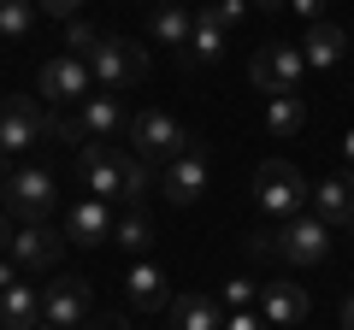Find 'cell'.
Wrapping results in <instances>:
<instances>
[{
    "mask_svg": "<svg viewBox=\"0 0 354 330\" xmlns=\"http://www.w3.org/2000/svg\"><path fill=\"white\" fill-rule=\"evenodd\" d=\"M77 177H83V189L95 195V201H124V206H142L148 201V165L136 159V153H118L106 148V142H83L77 148Z\"/></svg>",
    "mask_w": 354,
    "mask_h": 330,
    "instance_id": "obj_1",
    "label": "cell"
},
{
    "mask_svg": "<svg viewBox=\"0 0 354 330\" xmlns=\"http://www.w3.org/2000/svg\"><path fill=\"white\" fill-rule=\"evenodd\" d=\"M124 142H130V153H136L142 165H171V159H183V153L195 148L201 136H189V130L177 124L171 113H160V106H148V113H130V130H124Z\"/></svg>",
    "mask_w": 354,
    "mask_h": 330,
    "instance_id": "obj_2",
    "label": "cell"
},
{
    "mask_svg": "<svg viewBox=\"0 0 354 330\" xmlns=\"http://www.w3.org/2000/svg\"><path fill=\"white\" fill-rule=\"evenodd\" d=\"M0 206L18 224H48V213L59 206V177H53L48 165H24V171H12V177L0 183Z\"/></svg>",
    "mask_w": 354,
    "mask_h": 330,
    "instance_id": "obj_3",
    "label": "cell"
},
{
    "mask_svg": "<svg viewBox=\"0 0 354 330\" xmlns=\"http://www.w3.org/2000/svg\"><path fill=\"white\" fill-rule=\"evenodd\" d=\"M313 201V183L295 171L290 159H266L254 171V206L266 218H301V206Z\"/></svg>",
    "mask_w": 354,
    "mask_h": 330,
    "instance_id": "obj_4",
    "label": "cell"
},
{
    "mask_svg": "<svg viewBox=\"0 0 354 330\" xmlns=\"http://www.w3.org/2000/svg\"><path fill=\"white\" fill-rule=\"evenodd\" d=\"M83 59H88V71H95V83H101L106 95H118V89H136L142 77H148V53H142L130 36H101L95 48L83 53Z\"/></svg>",
    "mask_w": 354,
    "mask_h": 330,
    "instance_id": "obj_5",
    "label": "cell"
},
{
    "mask_svg": "<svg viewBox=\"0 0 354 330\" xmlns=\"http://www.w3.org/2000/svg\"><path fill=\"white\" fill-rule=\"evenodd\" d=\"M301 71H307V53L295 48V41H266V48L254 53V65H248V83L260 95H295Z\"/></svg>",
    "mask_w": 354,
    "mask_h": 330,
    "instance_id": "obj_6",
    "label": "cell"
},
{
    "mask_svg": "<svg viewBox=\"0 0 354 330\" xmlns=\"http://www.w3.org/2000/svg\"><path fill=\"white\" fill-rule=\"evenodd\" d=\"M88 89H95V71H88L83 53H59V59L41 65V95H48L53 106H83Z\"/></svg>",
    "mask_w": 354,
    "mask_h": 330,
    "instance_id": "obj_7",
    "label": "cell"
},
{
    "mask_svg": "<svg viewBox=\"0 0 354 330\" xmlns=\"http://www.w3.org/2000/svg\"><path fill=\"white\" fill-rule=\"evenodd\" d=\"M325 254H330V224H325V218H313V213L283 218V230H278V260H290V266H319Z\"/></svg>",
    "mask_w": 354,
    "mask_h": 330,
    "instance_id": "obj_8",
    "label": "cell"
},
{
    "mask_svg": "<svg viewBox=\"0 0 354 330\" xmlns=\"http://www.w3.org/2000/svg\"><path fill=\"white\" fill-rule=\"evenodd\" d=\"M41 136H48V113L36 101H24V95L0 101V153H30Z\"/></svg>",
    "mask_w": 354,
    "mask_h": 330,
    "instance_id": "obj_9",
    "label": "cell"
},
{
    "mask_svg": "<svg viewBox=\"0 0 354 330\" xmlns=\"http://www.w3.org/2000/svg\"><path fill=\"white\" fill-rule=\"evenodd\" d=\"M6 254H12V266H24V271H53L59 254H65V236L48 230V224H18Z\"/></svg>",
    "mask_w": 354,
    "mask_h": 330,
    "instance_id": "obj_10",
    "label": "cell"
},
{
    "mask_svg": "<svg viewBox=\"0 0 354 330\" xmlns=\"http://www.w3.org/2000/svg\"><path fill=\"white\" fill-rule=\"evenodd\" d=\"M88 318V283L83 278H59L48 283V295H41V324L53 330H77Z\"/></svg>",
    "mask_w": 354,
    "mask_h": 330,
    "instance_id": "obj_11",
    "label": "cell"
},
{
    "mask_svg": "<svg viewBox=\"0 0 354 330\" xmlns=\"http://www.w3.org/2000/svg\"><path fill=\"white\" fill-rule=\"evenodd\" d=\"M77 124H83L88 142H113L130 130V113H124V95H88L83 106H77Z\"/></svg>",
    "mask_w": 354,
    "mask_h": 330,
    "instance_id": "obj_12",
    "label": "cell"
},
{
    "mask_svg": "<svg viewBox=\"0 0 354 330\" xmlns=\"http://www.w3.org/2000/svg\"><path fill=\"white\" fill-rule=\"evenodd\" d=\"M201 189H207V159H201V148H189L183 159H171L160 171V195L171 206H189V201H201Z\"/></svg>",
    "mask_w": 354,
    "mask_h": 330,
    "instance_id": "obj_13",
    "label": "cell"
},
{
    "mask_svg": "<svg viewBox=\"0 0 354 330\" xmlns=\"http://www.w3.org/2000/svg\"><path fill=\"white\" fill-rule=\"evenodd\" d=\"M260 307H266V324L272 330H290V324H301L307 318V289L301 283H290V278H278V283H260Z\"/></svg>",
    "mask_w": 354,
    "mask_h": 330,
    "instance_id": "obj_14",
    "label": "cell"
},
{
    "mask_svg": "<svg viewBox=\"0 0 354 330\" xmlns=\"http://www.w3.org/2000/svg\"><path fill=\"white\" fill-rule=\"evenodd\" d=\"M118 218L106 213V201H95V195H83V201L71 206V218H65V242H77V248H101L106 236H113Z\"/></svg>",
    "mask_w": 354,
    "mask_h": 330,
    "instance_id": "obj_15",
    "label": "cell"
},
{
    "mask_svg": "<svg viewBox=\"0 0 354 330\" xmlns=\"http://www.w3.org/2000/svg\"><path fill=\"white\" fill-rule=\"evenodd\" d=\"M313 218H325L330 230H348L354 224V171H342V177H325L313 189Z\"/></svg>",
    "mask_w": 354,
    "mask_h": 330,
    "instance_id": "obj_16",
    "label": "cell"
},
{
    "mask_svg": "<svg viewBox=\"0 0 354 330\" xmlns=\"http://www.w3.org/2000/svg\"><path fill=\"white\" fill-rule=\"evenodd\" d=\"M189 30H195V12L183 6V0H160V6L148 12L153 48H189Z\"/></svg>",
    "mask_w": 354,
    "mask_h": 330,
    "instance_id": "obj_17",
    "label": "cell"
},
{
    "mask_svg": "<svg viewBox=\"0 0 354 330\" xmlns=\"http://www.w3.org/2000/svg\"><path fill=\"white\" fill-rule=\"evenodd\" d=\"M124 289H130V301H136L142 313H160V307H171V283H165V271L148 266V260H136V266H130Z\"/></svg>",
    "mask_w": 354,
    "mask_h": 330,
    "instance_id": "obj_18",
    "label": "cell"
},
{
    "mask_svg": "<svg viewBox=\"0 0 354 330\" xmlns=\"http://www.w3.org/2000/svg\"><path fill=\"white\" fill-rule=\"evenodd\" d=\"M171 330H225L218 295H177L171 301Z\"/></svg>",
    "mask_w": 354,
    "mask_h": 330,
    "instance_id": "obj_19",
    "label": "cell"
},
{
    "mask_svg": "<svg viewBox=\"0 0 354 330\" xmlns=\"http://www.w3.org/2000/svg\"><path fill=\"white\" fill-rule=\"evenodd\" d=\"M342 48H348L342 24H325V18H319V24L307 30V41H301V53H307L313 71H337V65H342Z\"/></svg>",
    "mask_w": 354,
    "mask_h": 330,
    "instance_id": "obj_20",
    "label": "cell"
},
{
    "mask_svg": "<svg viewBox=\"0 0 354 330\" xmlns=\"http://www.w3.org/2000/svg\"><path fill=\"white\" fill-rule=\"evenodd\" d=\"M0 324H6V330H36L41 324V295L30 289V283L0 289Z\"/></svg>",
    "mask_w": 354,
    "mask_h": 330,
    "instance_id": "obj_21",
    "label": "cell"
},
{
    "mask_svg": "<svg viewBox=\"0 0 354 330\" xmlns=\"http://www.w3.org/2000/svg\"><path fill=\"white\" fill-rule=\"evenodd\" d=\"M183 59H201V65H213V59H225V24H218L213 12H195V30H189V48H183Z\"/></svg>",
    "mask_w": 354,
    "mask_h": 330,
    "instance_id": "obj_22",
    "label": "cell"
},
{
    "mask_svg": "<svg viewBox=\"0 0 354 330\" xmlns=\"http://www.w3.org/2000/svg\"><path fill=\"white\" fill-rule=\"evenodd\" d=\"M301 124H307L301 95H266V130H272V136H283V142H290Z\"/></svg>",
    "mask_w": 354,
    "mask_h": 330,
    "instance_id": "obj_23",
    "label": "cell"
},
{
    "mask_svg": "<svg viewBox=\"0 0 354 330\" xmlns=\"http://www.w3.org/2000/svg\"><path fill=\"white\" fill-rule=\"evenodd\" d=\"M113 242L124 248V254H148V248H153V224H148V213H142V206H124V218L113 224Z\"/></svg>",
    "mask_w": 354,
    "mask_h": 330,
    "instance_id": "obj_24",
    "label": "cell"
},
{
    "mask_svg": "<svg viewBox=\"0 0 354 330\" xmlns=\"http://www.w3.org/2000/svg\"><path fill=\"white\" fill-rule=\"evenodd\" d=\"M36 18H41L36 0H0V41H24L36 30Z\"/></svg>",
    "mask_w": 354,
    "mask_h": 330,
    "instance_id": "obj_25",
    "label": "cell"
},
{
    "mask_svg": "<svg viewBox=\"0 0 354 330\" xmlns=\"http://www.w3.org/2000/svg\"><path fill=\"white\" fill-rule=\"evenodd\" d=\"M254 295H260V283H248V278H230L225 289H218V307H225V313H242V307H248Z\"/></svg>",
    "mask_w": 354,
    "mask_h": 330,
    "instance_id": "obj_26",
    "label": "cell"
},
{
    "mask_svg": "<svg viewBox=\"0 0 354 330\" xmlns=\"http://www.w3.org/2000/svg\"><path fill=\"white\" fill-rule=\"evenodd\" d=\"M95 41H101V30L88 24V18H71V24H65V48H71V53H88Z\"/></svg>",
    "mask_w": 354,
    "mask_h": 330,
    "instance_id": "obj_27",
    "label": "cell"
},
{
    "mask_svg": "<svg viewBox=\"0 0 354 330\" xmlns=\"http://www.w3.org/2000/svg\"><path fill=\"white\" fill-rule=\"evenodd\" d=\"M207 12L230 30V24H242V18H248V0H207Z\"/></svg>",
    "mask_w": 354,
    "mask_h": 330,
    "instance_id": "obj_28",
    "label": "cell"
},
{
    "mask_svg": "<svg viewBox=\"0 0 354 330\" xmlns=\"http://www.w3.org/2000/svg\"><path fill=\"white\" fill-rule=\"evenodd\" d=\"M225 330H272V324H266V313H248L242 307V313H225Z\"/></svg>",
    "mask_w": 354,
    "mask_h": 330,
    "instance_id": "obj_29",
    "label": "cell"
},
{
    "mask_svg": "<svg viewBox=\"0 0 354 330\" xmlns=\"http://www.w3.org/2000/svg\"><path fill=\"white\" fill-rule=\"evenodd\" d=\"M36 6H41L48 18H65V24H71V18L83 12V0H36Z\"/></svg>",
    "mask_w": 354,
    "mask_h": 330,
    "instance_id": "obj_30",
    "label": "cell"
},
{
    "mask_svg": "<svg viewBox=\"0 0 354 330\" xmlns=\"http://www.w3.org/2000/svg\"><path fill=\"white\" fill-rule=\"evenodd\" d=\"M88 330H130V318H124V313H106V318H95Z\"/></svg>",
    "mask_w": 354,
    "mask_h": 330,
    "instance_id": "obj_31",
    "label": "cell"
},
{
    "mask_svg": "<svg viewBox=\"0 0 354 330\" xmlns=\"http://www.w3.org/2000/svg\"><path fill=\"white\" fill-rule=\"evenodd\" d=\"M295 18H307V24H319V0H290Z\"/></svg>",
    "mask_w": 354,
    "mask_h": 330,
    "instance_id": "obj_32",
    "label": "cell"
},
{
    "mask_svg": "<svg viewBox=\"0 0 354 330\" xmlns=\"http://www.w3.org/2000/svg\"><path fill=\"white\" fill-rule=\"evenodd\" d=\"M6 248H12V218L0 213V260H6Z\"/></svg>",
    "mask_w": 354,
    "mask_h": 330,
    "instance_id": "obj_33",
    "label": "cell"
},
{
    "mask_svg": "<svg viewBox=\"0 0 354 330\" xmlns=\"http://www.w3.org/2000/svg\"><path fill=\"white\" fill-rule=\"evenodd\" d=\"M18 283V271H12V260H0V289H12Z\"/></svg>",
    "mask_w": 354,
    "mask_h": 330,
    "instance_id": "obj_34",
    "label": "cell"
},
{
    "mask_svg": "<svg viewBox=\"0 0 354 330\" xmlns=\"http://www.w3.org/2000/svg\"><path fill=\"white\" fill-rule=\"evenodd\" d=\"M342 159L354 165V130H342Z\"/></svg>",
    "mask_w": 354,
    "mask_h": 330,
    "instance_id": "obj_35",
    "label": "cell"
},
{
    "mask_svg": "<svg viewBox=\"0 0 354 330\" xmlns=\"http://www.w3.org/2000/svg\"><path fill=\"white\" fill-rule=\"evenodd\" d=\"M342 330H354V295L342 301Z\"/></svg>",
    "mask_w": 354,
    "mask_h": 330,
    "instance_id": "obj_36",
    "label": "cell"
},
{
    "mask_svg": "<svg viewBox=\"0 0 354 330\" xmlns=\"http://www.w3.org/2000/svg\"><path fill=\"white\" fill-rule=\"evenodd\" d=\"M254 6H266V12H278V6H290V0H254Z\"/></svg>",
    "mask_w": 354,
    "mask_h": 330,
    "instance_id": "obj_37",
    "label": "cell"
},
{
    "mask_svg": "<svg viewBox=\"0 0 354 330\" xmlns=\"http://www.w3.org/2000/svg\"><path fill=\"white\" fill-rule=\"evenodd\" d=\"M348 242H354V224H348Z\"/></svg>",
    "mask_w": 354,
    "mask_h": 330,
    "instance_id": "obj_38",
    "label": "cell"
},
{
    "mask_svg": "<svg viewBox=\"0 0 354 330\" xmlns=\"http://www.w3.org/2000/svg\"><path fill=\"white\" fill-rule=\"evenodd\" d=\"M36 330H53V324H36Z\"/></svg>",
    "mask_w": 354,
    "mask_h": 330,
    "instance_id": "obj_39",
    "label": "cell"
},
{
    "mask_svg": "<svg viewBox=\"0 0 354 330\" xmlns=\"http://www.w3.org/2000/svg\"><path fill=\"white\" fill-rule=\"evenodd\" d=\"M148 6H153V0H148Z\"/></svg>",
    "mask_w": 354,
    "mask_h": 330,
    "instance_id": "obj_40",
    "label": "cell"
}]
</instances>
